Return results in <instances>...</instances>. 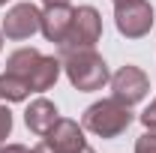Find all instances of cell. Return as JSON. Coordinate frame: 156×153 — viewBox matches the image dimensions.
Listing matches in <instances>:
<instances>
[{"mask_svg":"<svg viewBox=\"0 0 156 153\" xmlns=\"http://www.w3.org/2000/svg\"><path fill=\"white\" fill-rule=\"evenodd\" d=\"M75 153H96V150H93V147H87V144H84V147H81V150H75Z\"/></svg>","mask_w":156,"mask_h":153,"instance_id":"ac0fdd59","label":"cell"},{"mask_svg":"<svg viewBox=\"0 0 156 153\" xmlns=\"http://www.w3.org/2000/svg\"><path fill=\"white\" fill-rule=\"evenodd\" d=\"M141 123H144L150 132H156V99L147 105V108H144V114H141Z\"/></svg>","mask_w":156,"mask_h":153,"instance_id":"5bb4252c","label":"cell"},{"mask_svg":"<svg viewBox=\"0 0 156 153\" xmlns=\"http://www.w3.org/2000/svg\"><path fill=\"white\" fill-rule=\"evenodd\" d=\"M153 6L147 0H120L114 3V24L126 39H141L153 30Z\"/></svg>","mask_w":156,"mask_h":153,"instance_id":"3957f363","label":"cell"},{"mask_svg":"<svg viewBox=\"0 0 156 153\" xmlns=\"http://www.w3.org/2000/svg\"><path fill=\"white\" fill-rule=\"evenodd\" d=\"M3 3H6V0H0V6H3Z\"/></svg>","mask_w":156,"mask_h":153,"instance_id":"ffe728a7","label":"cell"},{"mask_svg":"<svg viewBox=\"0 0 156 153\" xmlns=\"http://www.w3.org/2000/svg\"><path fill=\"white\" fill-rule=\"evenodd\" d=\"M33 153H57V150H54L48 141H42V144H36V147H33Z\"/></svg>","mask_w":156,"mask_h":153,"instance_id":"2e32d148","label":"cell"},{"mask_svg":"<svg viewBox=\"0 0 156 153\" xmlns=\"http://www.w3.org/2000/svg\"><path fill=\"white\" fill-rule=\"evenodd\" d=\"M72 12H75V9H69V3H63V6H45L42 24H39L42 36L48 39V42H57V45H60V42L66 39V33H69Z\"/></svg>","mask_w":156,"mask_h":153,"instance_id":"ba28073f","label":"cell"},{"mask_svg":"<svg viewBox=\"0 0 156 153\" xmlns=\"http://www.w3.org/2000/svg\"><path fill=\"white\" fill-rule=\"evenodd\" d=\"M0 153H33V150H27L24 144H6V147H0Z\"/></svg>","mask_w":156,"mask_h":153,"instance_id":"9a60e30c","label":"cell"},{"mask_svg":"<svg viewBox=\"0 0 156 153\" xmlns=\"http://www.w3.org/2000/svg\"><path fill=\"white\" fill-rule=\"evenodd\" d=\"M60 69H63V63H60L57 57H51V54H39V60L33 63V69H30V75H27L30 90H33V93H45V90H51V87L57 84V78H60Z\"/></svg>","mask_w":156,"mask_h":153,"instance_id":"30bf717a","label":"cell"},{"mask_svg":"<svg viewBox=\"0 0 156 153\" xmlns=\"http://www.w3.org/2000/svg\"><path fill=\"white\" fill-rule=\"evenodd\" d=\"M135 153H156V132H147L135 141Z\"/></svg>","mask_w":156,"mask_h":153,"instance_id":"7c38bea8","label":"cell"},{"mask_svg":"<svg viewBox=\"0 0 156 153\" xmlns=\"http://www.w3.org/2000/svg\"><path fill=\"white\" fill-rule=\"evenodd\" d=\"M39 24H42V12H39L33 3H15L6 12V18H3V36L15 39V42L30 39L39 30Z\"/></svg>","mask_w":156,"mask_h":153,"instance_id":"8992f818","label":"cell"},{"mask_svg":"<svg viewBox=\"0 0 156 153\" xmlns=\"http://www.w3.org/2000/svg\"><path fill=\"white\" fill-rule=\"evenodd\" d=\"M0 48H3V30H0Z\"/></svg>","mask_w":156,"mask_h":153,"instance_id":"d6986e66","label":"cell"},{"mask_svg":"<svg viewBox=\"0 0 156 153\" xmlns=\"http://www.w3.org/2000/svg\"><path fill=\"white\" fill-rule=\"evenodd\" d=\"M57 105L51 102V99H45V96H39V99H33L30 105H27V111H24V123H27V129L33 135H45L54 123H57Z\"/></svg>","mask_w":156,"mask_h":153,"instance_id":"9c48e42d","label":"cell"},{"mask_svg":"<svg viewBox=\"0 0 156 153\" xmlns=\"http://www.w3.org/2000/svg\"><path fill=\"white\" fill-rule=\"evenodd\" d=\"M45 6H63V3H69V0H42Z\"/></svg>","mask_w":156,"mask_h":153,"instance_id":"e0dca14e","label":"cell"},{"mask_svg":"<svg viewBox=\"0 0 156 153\" xmlns=\"http://www.w3.org/2000/svg\"><path fill=\"white\" fill-rule=\"evenodd\" d=\"M9 132H12V111L6 105H0V144L9 138Z\"/></svg>","mask_w":156,"mask_h":153,"instance_id":"4fadbf2b","label":"cell"},{"mask_svg":"<svg viewBox=\"0 0 156 153\" xmlns=\"http://www.w3.org/2000/svg\"><path fill=\"white\" fill-rule=\"evenodd\" d=\"M102 36V18L93 6H78L72 12L69 33L60 42V48H93Z\"/></svg>","mask_w":156,"mask_h":153,"instance_id":"277c9868","label":"cell"},{"mask_svg":"<svg viewBox=\"0 0 156 153\" xmlns=\"http://www.w3.org/2000/svg\"><path fill=\"white\" fill-rule=\"evenodd\" d=\"M42 138L57 153H75V150H81L87 144L84 141V126H78L75 120H69V117H57V123L42 135Z\"/></svg>","mask_w":156,"mask_h":153,"instance_id":"52a82bcc","label":"cell"},{"mask_svg":"<svg viewBox=\"0 0 156 153\" xmlns=\"http://www.w3.org/2000/svg\"><path fill=\"white\" fill-rule=\"evenodd\" d=\"M60 63H63V72L69 78V84L81 93L102 90L111 81L105 60L93 48H60Z\"/></svg>","mask_w":156,"mask_h":153,"instance_id":"6da1fadb","label":"cell"},{"mask_svg":"<svg viewBox=\"0 0 156 153\" xmlns=\"http://www.w3.org/2000/svg\"><path fill=\"white\" fill-rule=\"evenodd\" d=\"M147 93H150V78L144 75V69H138V66H120L111 75V96L120 99L123 105L132 108Z\"/></svg>","mask_w":156,"mask_h":153,"instance_id":"5b68a950","label":"cell"},{"mask_svg":"<svg viewBox=\"0 0 156 153\" xmlns=\"http://www.w3.org/2000/svg\"><path fill=\"white\" fill-rule=\"evenodd\" d=\"M114 3H120V0H114Z\"/></svg>","mask_w":156,"mask_h":153,"instance_id":"44dd1931","label":"cell"},{"mask_svg":"<svg viewBox=\"0 0 156 153\" xmlns=\"http://www.w3.org/2000/svg\"><path fill=\"white\" fill-rule=\"evenodd\" d=\"M30 93L33 90H30V84L24 78L12 75V72H3L0 75V99H6V102H24Z\"/></svg>","mask_w":156,"mask_h":153,"instance_id":"8fae6325","label":"cell"},{"mask_svg":"<svg viewBox=\"0 0 156 153\" xmlns=\"http://www.w3.org/2000/svg\"><path fill=\"white\" fill-rule=\"evenodd\" d=\"M132 111H129V105H123L120 99H99L93 102L84 117H81V126L87 129V132L99 135V138H117V135H123L129 126H132Z\"/></svg>","mask_w":156,"mask_h":153,"instance_id":"7a4b0ae2","label":"cell"}]
</instances>
